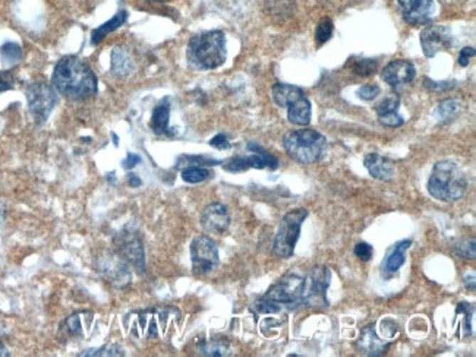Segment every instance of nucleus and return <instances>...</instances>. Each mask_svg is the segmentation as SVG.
<instances>
[{"instance_id": "473e14b6", "label": "nucleus", "mask_w": 476, "mask_h": 357, "mask_svg": "<svg viewBox=\"0 0 476 357\" xmlns=\"http://www.w3.org/2000/svg\"><path fill=\"white\" fill-rule=\"evenodd\" d=\"M456 315L463 318L465 322V329H466V337L472 334V315H473V306L470 303L462 302L458 304L456 308Z\"/></svg>"}, {"instance_id": "393cba45", "label": "nucleus", "mask_w": 476, "mask_h": 357, "mask_svg": "<svg viewBox=\"0 0 476 357\" xmlns=\"http://www.w3.org/2000/svg\"><path fill=\"white\" fill-rule=\"evenodd\" d=\"M264 11L274 19L285 21L295 15L296 0H265Z\"/></svg>"}, {"instance_id": "9b49d317", "label": "nucleus", "mask_w": 476, "mask_h": 357, "mask_svg": "<svg viewBox=\"0 0 476 357\" xmlns=\"http://www.w3.org/2000/svg\"><path fill=\"white\" fill-rule=\"evenodd\" d=\"M113 243L117 253L125 261L131 264L139 274L145 272V252L142 242L135 232L125 230L119 233Z\"/></svg>"}, {"instance_id": "79ce46f5", "label": "nucleus", "mask_w": 476, "mask_h": 357, "mask_svg": "<svg viewBox=\"0 0 476 357\" xmlns=\"http://www.w3.org/2000/svg\"><path fill=\"white\" fill-rule=\"evenodd\" d=\"M15 88V78L9 70L0 72V92H5Z\"/></svg>"}, {"instance_id": "20e7f679", "label": "nucleus", "mask_w": 476, "mask_h": 357, "mask_svg": "<svg viewBox=\"0 0 476 357\" xmlns=\"http://www.w3.org/2000/svg\"><path fill=\"white\" fill-rule=\"evenodd\" d=\"M467 177L455 161H438L428 181V192L441 202H453L465 196Z\"/></svg>"}, {"instance_id": "f8f14e48", "label": "nucleus", "mask_w": 476, "mask_h": 357, "mask_svg": "<svg viewBox=\"0 0 476 357\" xmlns=\"http://www.w3.org/2000/svg\"><path fill=\"white\" fill-rule=\"evenodd\" d=\"M419 40L422 52L428 59H433L440 52L452 48L453 46L452 31H450V28L445 27V25H438V23H433L428 25V27H425L421 31Z\"/></svg>"}, {"instance_id": "0eeeda50", "label": "nucleus", "mask_w": 476, "mask_h": 357, "mask_svg": "<svg viewBox=\"0 0 476 357\" xmlns=\"http://www.w3.org/2000/svg\"><path fill=\"white\" fill-rule=\"evenodd\" d=\"M25 97L34 122L38 126L44 124L58 105V91L55 87L44 81H34L25 90Z\"/></svg>"}, {"instance_id": "f704fd0d", "label": "nucleus", "mask_w": 476, "mask_h": 357, "mask_svg": "<svg viewBox=\"0 0 476 357\" xmlns=\"http://www.w3.org/2000/svg\"><path fill=\"white\" fill-rule=\"evenodd\" d=\"M455 253L463 260H475V239L462 240L455 246Z\"/></svg>"}, {"instance_id": "2eb2a0df", "label": "nucleus", "mask_w": 476, "mask_h": 357, "mask_svg": "<svg viewBox=\"0 0 476 357\" xmlns=\"http://www.w3.org/2000/svg\"><path fill=\"white\" fill-rule=\"evenodd\" d=\"M201 225L210 235H223L231 225L228 208L220 202L210 203L201 214Z\"/></svg>"}, {"instance_id": "8fccbe9b", "label": "nucleus", "mask_w": 476, "mask_h": 357, "mask_svg": "<svg viewBox=\"0 0 476 357\" xmlns=\"http://www.w3.org/2000/svg\"><path fill=\"white\" fill-rule=\"evenodd\" d=\"M6 357V356H9V351L6 350V347L2 344V343H0V357Z\"/></svg>"}, {"instance_id": "e433bc0d", "label": "nucleus", "mask_w": 476, "mask_h": 357, "mask_svg": "<svg viewBox=\"0 0 476 357\" xmlns=\"http://www.w3.org/2000/svg\"><path fill=\"white\" fill-rule=\"evenodd\" d=\"M379 122L386 127H398V126H402L405 123V119L400 116L397 112H391V113L380 114Z\"/></svg>"}, {"instance_id": "c85d7f7f", "label": "nucleus", "mask_w": 476, "mask_h": 357, "mask_svg": "<svg viewBox=\"0 0 476 357\" xmlns=\"http://www.w3.org/2000/svg\"><path fill=\"white\" fill-rule=\"evenodd\" d=\"M459 110H460V101L456 100V98H448V100L443 101V103H440V106L437 109V114H438L440 120L450 122L458 116Z\"/></svg>"}, {"instance_id": "aec40b11", "label": "nucleus", "mask_w": 476, "mask_h": 357, "mask_svg": "<svg viewBox=\"0 0 476 357\" xmlns=\"http://www.w3.org/2000/svg\"><path fill=\"white\" fill-rule=\"evenodd\" d=\"M271 95H273V100H274L275 105H277L279 107H286L287 109L290 105L295 103V101L305 97L307 94L300 87L277 82V84L273 85Z\"/></svg>"}, {"instance_id": "4be33fe9", "label": "nucleus", "mask_w": 476, "mask_h": 357, "mask_svg": "<svg viewBox=\"0 0 476 357\" xmlns=\"http://www.w3.org/2000/svg\"><path fill=\"white\" fill-rule=\"evenodd\" d=\"M311 116H312V107H311V101L308 97L299 98L295 101L293 105L287 107V120L292 124L296 126H308L311 123Z\"/></svg>"}, {"instance_id": "a878e982", "label": "nucleus", "mask_w": 476, "mask_h": 357, "mask_svg": "<svg viewBox=\"0 0 476 357\" xmlns=\"http://www.w3.org/2000/svg\"><path fill=\"white\" fill-rule=\"evenodd\" d=\"M196 350L199 354H203V356L221 357V356L229 354L231 346L226 340H204L201 343H198Z\"/></svg>"}, {"instance_id": "72a5a7b5", "label": "nucleus", "mask_w": 476, "mask_h": 357, "mask_svg": "<svg viewBox=\"0 0 476 357\" xmlns=\"http://www.w3.org/2000/svg\"><path fill=\"white\" fill-rule=\"evenodd\" d=\"M125 351L119 347V346H105L102 348H91V350H85L84 353H80V356H91V357H97V356H123Z\"/></svg>"}, {"instance_id": "c756f323", "label": "nucleus", "mask_w": 476, "mask_h": 357, "mask_svg": "<svg viewBox=\"0 0 476 357\" xmlns=\"http://www.w3.org/2000/svg\"><path fill=\"white\" fill-rule=\"evenodd\" d=\"M334 31V23L330 18H322L315 28V41L318 46H322L327 43L333 37Z\"/></svg>"}, {"instance_id": "6e6552de", "label": "nucleus", "mask_w": 476, "mask_h": 357, "mask_svg": "<svg viewBox=\"0 0 476 357\" xmlns=\"http://www.w3.org/2000/svg\"><path fill=\"white\" fill-rule=\"evenodd\" d=\"M332 272L325 267H314L305 275L302 303L310 308H327V289L330 286Z\"/></svg>"}, {"instance_id": "423d86ee", "label": "nucleus", "mask_w": 476, "mask_h": 357, "mask_svg": "<svg viewBox=\"0 0 476 357\" xmlns=\"http://www.w3.org/2000/svg\"><path fill=\"white\" fill-rule=\"evenodd\" d=\"M307 217H308V210L305 208L289 211L283 217L273 243V252L275 253V257H279L282 260H287L292 257L297 239L300 236V228H302V224L307 220Z\"/></svg>"}, {"instance_id": "dca6fc26", "label": "nucleus", "mask_w": 476, "mask_h": 357, "mask_svg": "<svg viewBox=\"0 0 476 357\" xmlns=\"http://www.w3.org/2000/svg\"><path fill=\"white\" fill-rule=\"evenodd\" d=\"M100 272H102L109 283L116 287H125L131 282V272L128 270V262L120 255H109L100 262Z\"/></svg>"}, {"instance_id": "a18cd8bd", "label": "nucleus", "mask_w": 476, "mask_h": 357, "mask_svg": "<svg viewBox=\"0 0 476 357\" xmlns=\"http://www.w3.org/2000/svg\"><path fill=\"white\" fill-rule=\"evenodd\" d=\"M138 163H141V157L137 156V154H132V152H129V154L127 156V160L123 161V169H127V170H131L134 169Z\"/></svg>"}, {"instance_id": "37998d69", "label": "nucleus", "mask_w": 476, "mask_h": 357, "mask_svg": "<svg viewBox=\"0 0 476 357\" xmlns=\"http://www.w3.org/2000/svg\"><path fill=\"white\" fill-rule=\"evenodd\" d=\"M473 56H475V48H473V47H470V46L463 47V48L460 50V55H459L458 62H459V65H460L462 68H466Z\"/></svg>"}, {"instance_id": "f3484780", "label": "nucleus", "mask_w": 476, "mask_h": 357, "mask_svg": "<svg viewBox=\"0 0 476 357\" xmlns=\"http://www.w3.org/2000/svg\"><path fill=\"white\" fill-rule=\"evenodd\" d=\"M364 166L368 173L381 182H390L396 176V167L391 160L379 154V152H369L364 157Z\"/></svg>"}, {"instance_id": "f257e3e1", "label": "nucleus", "mask_w": 476, "mask_h": 357, "mask_svg": "<svg viewBox=\"0 0 476 357\" xmlns=\"http://www.w3.org/2000/svg\"><path fill=\"white\" fill-rule=\"evenodd\" d=\"M52 85L72 101H84L98 91V81L91 66L78 56L62 58L52 73Z\"/></svg>"}, {"instance_id": "c9c22d12", "label": "nucleus", "mask_w": 476, "mask_h": 357, "mask_svg": "<svg viewBox=\"0 0 476 357\" xmlns=\"http://www.w3.org/2000/svg\"><path fill=\"white\" fill-rule=\"evenodd\" d=\"M381 92V88L380 85L377 84H366V85H362L359 90H358V97L361 100H365V101H372L377 98Z\"/></svg>"}, {"instance_id": "cd10ccee", "label": "nucleus", "mask_w": 476, "mask_h": 357, "mask_svg": "<svg viewBox=\"0 0 476 357\" xmlns=\"http://www.w3.org/2000/svg\"><path fill=\"white\" fill-rule=\"evenodd\" d=\"M0 59L8 66L16 65L22 59V48L16 43H5L0 47Z\"/></svg>"}, {"instance_id": "5701e85b", "label": "nucleus", "mask_w": 476, "mask_h": 357, "mask_svg": "<svg viewBox=\"0 0 476 357\" xmlns=\"http://www.w3.org/2000/svg\"><path fill=\"white\" fill-rule=\"evenodd\" d=\"M412 246V242L411 240H402V242H398L390 252L388 255L386 257V260L383 261V271L386 274H394L397 272L400 268H402V265L405 264L406 261V250Z\"/></svg>"}, {"instance_id": "f03ea898", "label": "nucleus", "mask_w": 476, "mask_h": 357, "mask_svg": "<svg viewBox=\"0 0 476 357\" xmlns=\"http://www.w3.org/2000/svg\"><path fill=\"white\" fill-rule=\"evenodd\" d=\"M304 275L289 272L283 275L277 283L273 284L267 293L254 303V309L258 314H279L282 311H293L302 303Z\"/></svg>"}, {"instance_id": "6ab92c4d", "label": "nucleus", "mask_w": 476, "mask_h": 357, "mask_svg": "<svg viewBox=\"0 0 476 357\" xmlns=\"http://www.w3.org/2000/svg\"><path fill=\"white\" fill-rule=\"evenodd\" d=\"M135 69V63L127 48L120 46L113 47L110 53V72L116 78H127Z\"/></svg>"}, {"instance_id": "ea45409f", "label": "nucleus", "mask_w": 476, "mask_h": 357, "mask_svg": "<svg viewBox=\"0 0 476 357\" xmlns=\"http://www.w3.org/2000/svg\"><path fill=\"white\" fill-rule=\"evenodd\" d=\"M184 160H186V166H199V167H203V166H216V164H221V161H217V160H211V159H207L204 156H186V157H182Z\"/></svg>"}, {"instance_id": "3c124183", "label": "nucleus", "mask_w": 476, "mask_h": 357, "mask_svg": "<svg viewBox=\"0 0 476 357\" xmlns=\"http://www.w3.org/2000/svg\"><path fill=\"white\" fill-rule=\"evenodd\" d=\"M147 2H153V4H166V2H170V0H147Z\"/></svg>"}, {"instance_id": "c03bdc74", "label": "nucleus", "mask_w": 476, "mask_h": 357, "mask_svg": "<svg viewBox=\"0 0 476 357\" xmlns=\"http://www.w3.org/2000/svg\"><path fill=\"white\" fill-rule=\"evenodd\" d=\"M210 145L217 148V149H229L232 148V144L228 141V137L224 135V134H218L216 135L211 141H210Z\"/></svg>"}, {"instance_id": "412c9836", "label": "nucleus", "mask_w": 476, "mask_h": 357, "mask_svg": "<svg viewBox=\"0 0 476 357\" xmlns=\"http://www.w3.org/2000/svg\"><path fill=\"white\" fill-rule=\"evenodd\" d=\"M359 348L362 353L368 356H381L388 348V343L379 339L377 333H375V326L371 325L362 331Z\"/></svg>"}, {"instance_id": "7c9ffc66", "label": "nucleus", "mask_w": 476, "mask_h": 357, "mask_svg": "<svg viewBox=\"0 0 476 357\" xmlns=\"http://www.w3.org/2000/svg\"><path fill=\"white\" fill-rule=\"evenodd\" d=\"M398 106H400V97H398V94L391 92L383 101H380V103L374 107V110H375V113H377L380 116V114L397 112Z\"/></svg>"}, {"instance_id": "2f4dec72", "label": "nucleus", "mask_w": 476, "mask_h": 357, "mask_svg": "<svg viewBox=\"0 0 476 357\" xmlns=\"http://www.w3.org/2000/svg\"><path fill=\"white\" fill-rule=\"evenodd\" d=\"M377 68H379V62L375 59H359L354 62L352 70L358 76H365L366 78V76H371L377 72Z\"/></svg>"}, {"instance_id": "4468645a", "label": "nucleus", "mask_w": 476, "mask_h": 357, "mask_svg": "<svg viewBox=\"0 0 476 357\" xmlns=\"http://www.w3.org/2000/svg\"><path fill=\"white\" fill-rule=\"evenodd\" d=\"M381 78L387 82L391 88H400L415 81L416 78V68L411 60L397 59L390 62L383 70Z\"/></svg>"}, {"instance_id": "b1692460", "label": "nucleus", "mask_w": 476, "mask_h": 357, "mask_svg": "<svg viewBox=\"0 0 476 357\" xmlns=\"http://www.w3.org/2000/svg\"><path fill=\"white\" fill-rule=\"evenodd\" d=\"M128 19V11H119L113 18H110L107 22L102 23L100 27H97L92 33H91V44L97 46L102 43L109 34H112L113 31H116L117 28H120L122 25L127 22Z\"/></svg>"}, {"instance_id": "ddd939ff", "label": "nucleus", "mask_w": 476, "mask_h": 357, "mask_svg": "<svg viewBox=\"0 0 476 357\" xmlns=\"http://www.w3.org/2000/svg\"><path fill=\"white\" fill-rule=\"evenodd\" d=\"M397 4L406 23L422 25L431 22L434 18V0H397Z\"/></svg>"}, {"instance_id": "58836bf2", "label": "nucleus", "mask_w": 476, "mask_h": 357, "mask_svg": "<svg viewBox=\"0 0 476 357\" xmlns=\"http://www.w3.org/2000/svg\"><path fill=\"white\" fill-rule=\"evenodd\" d=\"M65 329L66 333L70 336H81L83 333V328H81V322H80V315H70L66 321H65Z\"/></svg>"}, {"instance_id": "1a4fd4ad", "label": "nucleus", "mask_w": 476, "mask_h": 357, "mask_svg": "<svg viewBox=\"0 0 476 357\" xmlns=\"http://www.w3.org/2000/svg\"><path fill=\"white\" fill-rule=\"evenodd\" d=\"M192 270L196 275H206L213 272L218 262L220 255L216 242L208 236H198L191 243Z\"/></svg>"}, {"instance_id": "9d476101", "label": "nucleus", "mask_w": 476, "mask_h": 357, "mask_svg": "<svg viewBox=\"0 0 476 357\" xmlns=\"http://www.w3.org/2000/svg\"><path fill=\"white\" fill-rule=\"evenodd\" d=\"M248 149L250 152H254V154H250L248 157H239V156L233 157L223 163V169L231 173H240L249 169H260V170L261 169H270V170L279 169L280 166L279 160L275 159L273 154H270L268 151H265L257 142H249Z\"/></svg>"}, {"instance_id": "bb28decb", "label": "nucleus", "mask_w": 476, "mask_h": 357, "mask_svg": "<svg viewBox=\"0 0 476 357\" xmlns=\"http://www.w3.org/2000/svg\"><path fill=\"white\" fill-rule=\"evenodd\" d=\"M211 176L213 173L208 169L199 166H189L182 170V178L186 183H201L206 182Z\"/></svg>"}, {"instance_id": "49530a36", "label": "nucleus", "mask_w": 476, "mask_h": 357, "mask_svg": "<svg viewBox=\"0 0 476 357\" xmlns=\"http://www.w3.org/2000/svg\"><path fill=\"white\" fill-rule=\"evenodd\" d=\"M128 183H129L131 188H138V186H141V178L137 174L129 173L128 174Z\"/></svg>"}, {"instance_id": "09e8293b", "label": "nucleus", "mask_w": 476, "mask_h": 357, "mask_svg": "<svg viewBox=\"0 0 476 357\" xmlns=\"http://www.w3.org/2000/svg\"><path fill=\"white\" fill-rule=\"evenodd\" d=\"M5 217H6V211H5V207L2 206V203H0V225L4 224L5 221Z\"/></svg>"}, {"instance_id": "de8ad7c7", "label": "nucleus", "mask_w": 476, "mask_h": 357, "mask_svg": "<svg viewBox=\"0 0 476 357\" xmlns=\"http://www.w3.org/2000/svg\"><path fill=\"white\" fill-rule=\"evenodd\" d=\"M465 284H466V287H467V284H469V278L467 277H465ZM472 292L475 290V272H472L470 274V287H469Z\"/></svg>"}, {"instance_id": "a19ab883", "label": "nucleus", "mask_w": 476, "mask_h": 357, "mask_svg": "<svg viewBox=\"0 0 476 357\" xmlns=\"http://www.w3.org/2000/svg\"><path fill=\"white\" fill-rule=\"evenodd\" d=\"M354 252H355V255H356V257H358L361 261H369V260L372 258V255H374V249H372V246H371L369 243H365V242L358 243V245L355 246Z\"/></svg>"}, {"instance_id": "4c0bfd02", "label": "nucleus", "mask_w": 476, "mask_h": 357, "mask_svg": "<svg viewBox=\"0 0 476 357\" xmlns=\"http://www.w3.org/2000/svg\"><path fill=\"white\" fill-rule=\"evenodd\" d=\"M425 88H428L430 91H434V92H443V91H448V90H452L456 87V82L455 81H431L430 78H425V82H423Z\"/></svg>"}, {"instance_id": "7ed1b4c3", "label": "nucleus", "mask_w": 476, "mask_h": 357, "mask_svg": "<svg viewBox=\"0 0 476 357\" xmlns=\"http://www.w3.org/2000/svg\"><path fill=\"white\" fill-rule=\"evenodd\" d=\"M186 58L199 70L220 68L228 58L226 36L220 30H213L194 36L188 43Z\"/></svg>"}, {"instance_id": "39448f33", "label": "nucleus", "mask_w": 476, "mask_h": 357, "mask_svg": "<svg viewBox=\"0 0 476 357\" xmlns=\"http://www.w3.org/2000/svg\"><path fill=\"white\" fill-rule=\"evenodd\" d=\"M283 146L290 159L299 164H315L329 152V142L315 129H296L283 137Z\"/></svg>"}, {"instance_id": "a211bd4d", "label": "nucleus", "mask_w": 476, "mask_h": 357, "mask_svg": "<svg viewBox=\"0 0 476 357\" xmlns=\"http://www.w3.org/2000/svg\"><path fill=\"white\" fill-rule=\"evenodd\" d=\"M170 98L164 97L160 100V103L154 107L152 120H149V127L152 131L159 135V137H166V138H173L176 135V131L170 127Z\"/></svg>"}]
</instances>
